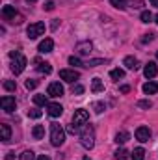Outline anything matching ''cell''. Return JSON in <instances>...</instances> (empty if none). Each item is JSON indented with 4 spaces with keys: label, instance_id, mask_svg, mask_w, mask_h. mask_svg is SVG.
I'll use <instances>...</instances> for the list:
<instances>
[{
    "label": "cell",
    "instance_id": "29",
    "mask_svg": "<svg viewBox=\"0 0 158 160\" xmlns=\"http://www.w3.org/2000/svg\"><path fill=\"white\" fill-rule=\"evenodd\" d=\"M93 108H95V112H97V114H102V112L106 110V104H104V102H95V104H93Z\"/></svg>",
    "mask_w": 158,
    "mask_h": 160
},
{
    "label": "cell",
    "instance_id": "30",
    "mask_svg": "<svg viewBox=\"0 0 158 160\" xmlns=\"http://www.w3.org/2000/svg\"><path fill=\"white\" fill-rule=\"evenodd\" d=\"M21 160H36V155H34L32 151H24V153L21 155Z\"/></svg>",
    "mask_w": 158,
    "mask_h": 160
},
{
    "label": "cell",
    "instance_id": "12",
    "mask_svg": "<svg viewBox=\"0 0 158 160\" xmlns=\"http://www.w3.org/2000/svg\"><path fill=\"white\" fill-rule=\"evenodd\" d=\"M52 48H54V41L50 39V38H47V39H43L39 43V47H37V50H39L41 54H47V52H52Z\"/></svg>",
    "mask_w": 158,
    "mask_h": 160
},
{
    "label": "cell",
    "instance_id": "37",
    "mask_svg": "<svg viewBox=\"0 0 158 160\" xmlns=\"http://www.w3.org/2000/svg\"><path fill=\"white\" fill-rule=\"evenodd\" d=\"M45 9H47V11H52V9H54V2H52V0H48V2L45 4Z\"/></svg>",
    "mask_w": 158,
    "mask_h": 160
},
{
    "label": "cell",
    "instance_id": "21",
    "mask_svg": "<svg viewBox=\"0 0 158 160\" xmlns=\"http://www.w3.org/2000/svg\"><path fill=\"white\" fill-rule=\"evenodd\" d=\"M130 157H132V160H143L145 158V149L143 147H136Z\"/></svg>",
    "mask_w": 158,
    "mask_h": 160
},
{
    "label": "cell",
    "instance_id": "13",
    "mask_svg": "<svg viewBox=\"0 0 158 160\" xmlns=\"http://www.w3.org/2000/svg\"><path fill=\"white\" fill-rule=\"evenodd\" d=\"M123 65H125L126 69H130V71H136V69H140V62H138L134 56H126V58L123 60Z\"/></svg>",
    "mask_w": 158,
    "mask_h": 160
},
{
    "label": "cell",
    "instance_id": "25",
    "mask_svg": "<svg viewBox=\"0 0 158 160\" xmlns=\"http://www.w3.org/2000/svg\"><path fill=\"white\" fill-rule=\"evenodd\" d=\"M126 158H128V151H126V149L121 147V149L116 151V160H126Z\"/></svg>",
    "mask_w": 158,
    "mask_h": 160
},
{
    "label": "cell",
    "instance_id": "5",
    "mask_svg": "<svg viewBox=\"0 0 158 160\" xmlns=\"http://www.w3.org/2000/svg\"><path fill=\"white\" fill-rule=\"evenodd\" d=\"M26 34H28L30 39H37L39 36L45 34V22H34V24H30L28 30H26Z\"/></svg>",
    "mask_w": 158,
    "mask_h": 160
},
{
    "label": "cell",
    "instance_id": "28",
    "mask_svg": "<svg viewBox=\"0 0 158 160\" xmlns=\"http://www.w3.org/2000/svg\"><path fill=\"white\" fill-rule=\"evenodd\" d=\"M141 21L143 22H151L153 21V13L151 11H141Z\"/></svg>",
    "mask_w": 158,
    "mask_h": 160
},
{
    "label": "cell",
    "instance_id": "11",
    "mask_svg": "<svg viewBox=\"0 0 158 160\" xmlns=\"http://www.w3.org/2000/svg\"><path fill=\"white\" fill-rule=\"evenodd\" d=\"M143 75H145V78H155L158 75V67L155 62H149L147 65H145V69H143Z\"/></svg>",
    "mask_w": 158,
    "mask_h": 160
},
{
    "label": "cell",
    "instance_id": "6",
    "mask_svg": "<svg viewBox=\"0 0 158 160\" xmlns=\"http://www.w3.org/2000/svg\"><path fill=\"white\" fill-rule=\"evenodd\" d=\"M0 106H2V110H4V112L11 114V112L17 108V101H15V97L6 95V97H2V99H0Z\"/></svg>",
    "mask_w": 158,
    "mask_h": 160
},
{
    "label": "cell",
    "instance_id": "15",
    "mask_svg": "<svg viewBox=\"0 0 158 160\" xmlns=\"http://www.w3.org/2000/svg\"><path fill=\"white\" fill-rule=\"evenodd\" d=\"M0 140H2V142H9V140H11V128H9V125H6V123L0 125Z\"/></svg>",
    "mask_w": 158,
    "mask_h": 160
},
{
    "label": "cell",
    "instance_id": "7",
    "mask_svg": "<svg viewBox=\"0 0 158 160\" xmlns=\"http://www.w3.org/2000/svg\"><path fill=\"white\" fill-rule=\"evenodd\" d=\"M47 95L48 97H62L63 95V86L60 82H50L48 89H47Z\"/></svg>",
    "mask_w": 158,
    "mask_h": 160
},
{
    "label": "cell",
    "instance_id": "41",
    "mask_svg": "<svg viewBox=\"0 0 158 160\" xmlns=\"http://www.w3.org/2000/svg\"><path fill=\"white\" fill-rule=\"evenodd\" d=\"M121 91H123V93H128V91H130V88H128V86H121Z\"/></svg>",
    "mask_w": 158,
    "mask_h": 160
},
{
    "label": "cell",
    "instance_id": "1",
    "mask_svg": "<svg viewBox=\"0 0 158 160\" xmlns=\"http://www.w3.org/2000/svg\"><path fill=\"white\" fill-rule=\"evenodd\" d=\"M87 121H89V112H87V110H84V108L75 110L73 123L67 127V130H69L71 134H77V132H80V128H84V125H87Z\"/></svg>",
    "mask_w": 158,
    "mask_h": 160
},
{
    "label": "cell",
    "instance_id": "39",
    "mask_svg": "<svg viewBox=\"0 0 158 160\" xmlns=\"http://www.w3.org/2000/svg\"><path fill=\"white\" fill-rule=\"evenodd\" d=\"M153 41V34H145V38L141 39V43H151Z\"/></svg>",
    "mask_w": 158,
    "mask_h": 160
},
{
    "label": "cell",
    "instance_id": "18",
    "mask_svg": "<svg viewBox=\"0 0 158 160\" xmlns=\"http://www.w3.org/2000/svg\"><path fill=\"white\" fill-rule=\"evenodd\" d=\"M91 91H93V93H101V91H104V84H102V80L101 78H93L91 80Z\"/></svg>",
    "mask_w": 158,
    "mask_h": 160
},
{
    "label": "cell",
    "instance_id": "20",
    "mask_svg": "<svg viewBox=\"0 0 158 160\" xmlns=\"http://www.w3.org/2000/svg\"><path fill=\"white\" fill-rule=\"evenodd\" d=\"M32 136H34L36 140H41V138L45 136V127H43V125H36V127L32 128Z\"/></svg>",
    "mask_w": 158,
    "mask_h": 160
},
{
    "label": "cell",
    "instance_id": "43",
    "mask_svg": "<svg viewBox=\"0 0 158 160\" xmlns=\"http://www.w3.org/2000/svg\"><path fill=\"white\" fill-rule=\"evenodd\" d=\"M37 160H50L47 155H41V157H37Z\"/></svg>",
    "mask_w": 158,
    "mask_h": 160
},
{
    "label": "cell",
    "instance_id": "4",
    "mask_svg": "<svg viewBox=\"0 0 158 160\" xmlns=\"http://www.w3.org/2000/svg\"><path fill=\"white\" fill-rule=\"evenodd\" d=\"M80 143H82V147H86V149H91V147L95 145V128H93L91 125H86V127H84V130H82V134H80Z\"/></svg>",
    "mask_w": 158,
    "mask_h": 160
},
{
    "label": "cell",
    "instance_id": "26",
    "mask_svg": "<svg viewBox=\"0 0 158 160\" xmlns=\"http://www.w3.org/2000/svg\"><path fill=\"white\" fill-rule=\"evenodd\" d=\"M110 77L114 80H119V78L125 77V71H123V69H112V71H110Z\"/></svg>",
    "mask_w": 158,
    "mask_h": 160
},
{
    "label": "cell",
    "instance_id": "45",
    "mask_svg": "<svg viewBox=\"0 0 158 160\" xmlns=\"http://www.w3.org/2000/svg\"><path fill=\"white\" fill-rule=\"evenodd\" d=\"M155 19H156V24H158V15H156V17H155Z\"/></svg>",
    "mask_w": 158,
    "mask_h": 160
},
{
    "label": "cell",
    "instance_id": "35",
    "mask_svg": "<svg viewBox=\"0 0 158 160\" xmlns=\"http://www.w3.org/2000/svg\"><path fill=\"white\" fill-rule=\"evenodd\" d=\"M128 6H132V8H140V6H143V0H128Z\"/></svg>",
    "mask_w": 158,
    "mask_h": 160
},
{
    "label": "cell",
    "instance_id": "47",
    "mask_svg": "<svg viewBox=\"0 0 158 160\" xmlns=\"http://www.w3.org/2000/svg\"><path fill=\"white\" fill-rule=\"evenodd\" d=\"M156 60H158V52H156Z\"/></svg>",
    "mask_w": 158,
    "mask_h": 160
},
{
    "label": "cell",
    "instance_id": "42",
    "mask_svg": "<svg viewBox=\"0 0 158 160\" xmlns=\"http://www.w3.org/2000/svg\"><path fill=\"white\" fill-rule=\"evenodd\" d=\"M58 28V19H54V22H52V30H56Z\"/></svg>",
    "mask_w": 158,
    "mask_h": 160
},
{
    "label": "cell",
    "instance_id": "9",
    "mask_svg": "<svg viewBox=\"0 0 158 160\" xmlns=\"http://www.w3.org/2000/svg\"><path fill=\"white\" fill-rule=\"evenodd\" d=\"M47 114H48L50 118H60V116L63 114V106L58 104V102H48V104H47Z\"/></svg>",
    "mask_w": 158,
    "mask_h": 160
},
{
    "label": "cell",
    "instance_id": "34",
    "mask_svg": "<svg viewBox=\"0 0 158 160\" xmlns=\"http://www.w3.org/2000/svg\"><path fill=\"white\" fill-rule=\"evenodd\" d=\"M138 106H140V108H151V106H153V102H151V101H140V102H138Z\"/></svg>",
    "mask_w": 158,
    "mask_h": 160
},
{
    "label": "cell",
    "instance_id": "14",
    "mask_svg": "<svg viewBox=\"0 0 158 160\" xmlns=\"http://www.w3.org/2000/svg\"><path fill=\"white\" fill-rule=\"evenodd\" d=\"M2 17H4L6 21H11V19H15V17H17V11H15V8H13V6H9V4H7V6H4V8H2Z\"/></svg>",
    "mask_w": 158,
    "mask_h": 160
},
{
    "label": "cell",
    "instance_id": "31",
    "mask_svg": "<svg viewBox=\"0 0 158 160\" xmlns=\"http://www.w3.org/2000/svg\"><path fill=\"white\" fill-rule=\"evenodd\" d=\"M101 63H104V60H89L84 67H97V65H101Z\"/></svg>",
    "mask_w": 158,
    "mask_h": 160
},
{
    "label": "cell",
    "instance_id": "27",
    "mask_svg": "<svg viewBox=\"0 0 158 160\" xmlns=\"http://www.w3.org/2000/svg\"><path fill=\"white\" fill-rule=\"evenodd\" d=\"M41 116H43V112H41V110H37V108L28 110V118H32V119H39Z\"/></svg>",
    "mask_w": 158,
    "mask_h": 160
},
{
    "label": "cell",
    "instance_id": "22",
    "mask_svg": "<svg viewBox=\"0 0 158 160\" xmlns=\"http://www.w3.org/2000/svg\"><path fill=\"white\" fill-rule=\"evenodd\" d=\"M34 102L37 106H47L48 101H47V95H34Z\"/></svg>",
    "mask_w": 158,
    "mask_h": 160
},
{
    "label": "cell",
    "instance_id": "24",
    "mask_svg": "<svg viewBox=\"0 0 158 160\" xmlns=\"http://www.w3.org/2000/svg\"><path fill=\"white\" fill-rule=\"evenodd\" d=\"M110 4L114 8H117V9H125L128 6V0H110Z\"/></svg>",
    "mask_w": 158,
    "mask_h": 160
},
{
    "label": "cell",
    "instance_id": "8",
    "mask_svg": "<svg viewBox=\"0 0 158 160\" xmlns=\"http://www.w3.org/2000/svg\"><path fill=\"white\" fill-rule=\"evenodd\" d=\"M60 78L65 80V82H75V80L80 78V73L75 71V69H62L60 71Z\"/></svg>",
    "mask_w": 158,
    "mask_h": 160
},
{
    "label": "cell",
    "instance_id": "44",
    "mask_svg": "<svg viewBox=\"0 0 158 160\" xmlns=\"http://www.w3.org/2000/svg\"><path fill=\"white\" fill-rule=\"evenodd\" d=\"M149 2H151L153 6H156V8H158V0H149Z\"/></svg>",
    "mask_w": 158,
    "mask_h": 160
},
{
    "label": "cell",
    "instance_id": "3",
    "mask_svg": "<svg viewBox=\"0 0 158 160\" xmlns=\"http://www.w3.org/2000/svg\"><path fill=\"white\" fill-rule=\"evenodd\" d=\"M63 142H65V130L62 128V125L50 123V143L54 147H60L63 145Z\"/></svg>",
    "mask_w": 158,
    "mask_h": 160
},
{
    "label": "cell",
    "instance_id": "36",
    "mask_svg": "<svg viewBox=\"0 0 158 160\" xmlns=\"http://www.w3.org/2000/svg\"><path fill=\"white\" fill-rule=\"evenodd\" d=\"M69 63H71V65H84L77 56H71V58H69Z\"/></svg>",
    "mask_w": 158,
    "mask_h": 160
},
{
    "label": "cell",
    "instance_id": "40",
    "mask_svg": "<svg viewBox=\"0 0 158 160\" xmlns=\"http://www.w3.org/2000/svg\"><path fill=\"white\" fill-rule=\"evenodd\" d=\"M13 158H15V153H11V151L6 153V160H13Z\"/></svg>",
    "mask_w": 158,
    "mask_h": 160
},
{
    "label": "cell",
    "instance_id": "17",
    "mask_svg": "<svg viewBox=\"0 0 158 160\" xmlns=\"http://www.w3.org/2000/svg\"><path fill=\"white\" fill-rule=\"evenodd\" d=\"M91 43L89 41H86V43H78L77 45V50H78V54H82V56H86V54H89L91 52Z\"/></svg>",
    "mask_w": 158,
    "mask_h": 160
},
{
    "label": "cell",
    "instance_id": "46",
    "mask_svg": "<svg viewBox=\"0 0 158 160\" xmlns=\"http://www.w3.org/2000/svg\"><path fill=\"white\" fill-rule=\"evenodd\" d=\"M26 2H36V0H26Z\"/></svg>",
    "mask_w": 158,
    "mask_h": 160
},
{
    "label": "cell",
    "instance_id": "19",
    "mask_svg": "<svg viewBox=\"0 0 158 160\" xmlns=\"http://www.w3.org/2000/svg\"><path fill=\"white\" fill-rule=\"evenodd\" d=\"M156 91H158V84L156 82H145V84H143V93L153 95V93H156Z\"/></svg>",
    "mask_w": 158,
    "mask_h": 160
},
{
    "label": "cell",
    "instance_id": "2",
    "mask_svg": "<svg viewBox=\"0 0 158 160\" xmlns=\"http://www.w3.org/2000/svg\"><path fill=\"white\" fill-rule=\"evenodd\" d=\"M9 58H11V71L15 73V75H21L22 71H24V67H26V58L19 52V50H13V52H9Z\"/></svg>",
    "mask_w": 158,
    "mask_h": 160
},
{
    "label": "cell",
    "instance_id": "23",
    "mask_svg": "<svg viewBox=\"0 0 158 160\" xmlns=\"http://www.w3.org/2000/svg\"><path fill=\"white\" fill-rule=\"evenodd\" d=\"M128 138H130V134L125 132V130H121V132H117V136H116V142L117 143H125V142H128Z\"/></svg>",
    "mask_w": 158,
    "mask_h": 160
},
{
    "label": "cell",
    "instance_id": "33",
    "mask_svg": "<svg viewBox=\"0 0 158 160\" xmlns=\"http://www.w3.org/2000/svg\"><path fill=\"white\" fill-rule=\"evenodd\" d=\"M4 88H6L7 91H15V82H13V80H6V82H4Z\"/></svg>",
    "mask_w": 158,
    "mask_h": 160
},
{
    "label": "cell",
    "instance_id": "10",
    "mask_svg": "<svg viewBox=\"0 0 158 160\" xmlns=\"http://www.w3.org/2000/svg\"><path fill=\"white\" fill-rule=\"evenodd\" d=\"M136 140L141 142V143L149 142V140H151V130H149V127H138V128H136Z\"/></svg>",
    "mask_w": 158,
    "mask_h": 160
},
{
    "label": "cell",
    "instance_id": "16",
    "mask_svg": "<svg viewBox=\"0 0 158 160\" xmlns=\"http://www.w3.org/2000/svg\"><path fill=\"white\" fill-rule=\"evenodd\" d=\"M36 63H37V71H39V73H43V75H50V73H52V65H50L48 62L36 60Z\"/></svg>",
    "mask_w": 158,
    "mask_h": 160
},
{
    "label": "cell",
    "instance_id": "32",
    "mask_svg": "<svg viewBox=\"0 0 158 160\" xmlns=\"http://www.w3.org/2000/svg\"><path fill=\"white\" fill-rule=\"evenodd\" d=\"M37 84H39L37 80L28 78V80H26V89H36V88H37Z\"/></svg>",
    "mask_w": 158,
    "mask_h": 160
},
{
    "label": "cell",
    "instance_id": "38",
    "mask_svg": "<svg viewBox=\"0 0 158 160\" xmlns=\"http://www.w3.org/2000/svg\"><path fill=\"white\" fill-rule=\"evenodd\" d=\"M73 93H77V95L84 93V88H82V86H75V88H73Z\"/></svg>",
    "mask_w": 158,
    "mask_h": 160
},
{
    "label": "cell",
    "instance_id": "48",
    "mask_svg": "<svg viewBox=\"0 0 158 160\" xmlns=\"http://www.w3.org/2000/svg\"><path fill=\"white\" fill-rule=\"evenodd\" d=\"M84 160H89V158H84Z\"/></svg>",
    "mask_w": 158,
    "mask_h": 160
}]
</instances>
